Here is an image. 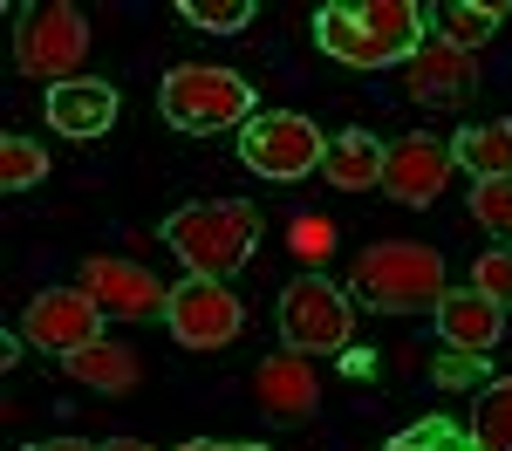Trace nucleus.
<instances>
[{"label":"nucleus","mask_w":512,"mask_h":451,"mask_svg":"<svg viewBox=\"0 0 512 451\" xmlns=\"http://www.w3.org/2000/svg\"><path fill=\"white\" fill-rule=\"evenodd\" d=\"M424 7L417 0H328L315 14V41L321 55L349 62V69H403L417 48H424Z\"/></svg>","instance_id":"obj_1"},{"label":"nucleus","mask_w":512,"mask_h":451,"mask_svg":"<svg viewBox=\"0 0 512 451\" xmlns=\"http://www.w3.org/2000/svg\"><path fill=\"white\" fill-rule=\"evenodd\" d=\"M349 287L369 315H437L444 260H437V246H417V240H376L355 253Z\"/></svg>","instance_id":"obj_2"},{"label":"nucleus","mask_w":512,"mask_h":451,"mask_svg":"<svg viewBox=\"0 0 512 451\" xmlns=\"http://www.w3.org/2000/svg\"><path fill=\"white\" fill-rule=\"evenodd\" d=\"M253 240H260V212L246 199L178 205L164 219V246L185 260V274H198V281H226L233 267H246L253 260Z\"/></svg>","instance_id":"obj_3"},{"label":"nucleus","mask_w":512,"mask_h":451,"mask_svg":"<svg viewBox=\"0 0 512 451\" xmlns=\"http://www.w3.org/2000/svg\"><path fill=\"white\" fill-rule=\"evenodd\" d=\"M158 110L171 130H192V137L246 130L253 123V82L239 69H219V62H178L158 82Z\"/></svg>","instance_id":"obj_4"},{"label":"nucleus","mask_w":512,"mask_h":451,"mask_svg":"<svg viewBox=\"0 0 512 451\" xmlns=\"http://www.w3.org/2000/svg\"><path fill=\"white\" fill-rule=\"evenodd\" d=\"M349 335L355 308L328 274H301L280 294V349L287 356H335V349H349Z\"/></svg>","instance_id":"obj_5"},{"label":"nucleus","mask_w":512,"mask_h":451,"mask_svg":"<svg viewBox=\"0 0 512 451\" xmlns=\"http://www.w3.org/2000/svg\"><path fill=\"white\" fill-rule=\"evenodd\" d=\"M82 55H89V21H82V7H69V0L28 7L14 21V62L28 76H48V89L55 82H76Z\"/></svg>","instance_id":"obj_6"},{"label":"nucleus","mask_w":512,"mask_h":451,"mask_svg":"<svg viewBox=\"0 0 512 451\" xmlns=\"http://www.w3.org/2000/svg\"><path fill=\"white\" fill-rule=\"evenodd\" d=\"M321 151H328V137L308 117H294V110H267V117H253L239 130L246 171L253 178H274V185H294V178L321 171Z\"/></svg>","instance_id":"obj_7"},{"label":"nucleus","mask_w":512,"mask_h":451,"mask_svg":"<svg viewBox=\"0 0 512 451\" xmlns=\"http://www.w3.org/2000/svg\"><path fill=\"white\" fill-rule=\"evenodd\" d=\"M164 322H171V335H178L185 349H226V342H239V328H246V301H239L226 281L185 274V281L171 287Z\"/></svg>","instance_id":"obj_8"},{"label":"nucleus","mask_w":512,"mask_h":451,"mask_svg":"<svg viewBox=\"0 0 512 451\" xmlns=\"http://www.w3.org/2000/svg\"><path fill=\"white\" fill-rule=\"evenodd\" d=\"M82 294L110 315V322H151L171 308V287L151 274V267H137V260H117V253H96L89 267H82Z\"/></svg>","instance_id":"obj_9"},{"label":"nucleus","mask_w":512,"mask_h":451,"mask_svg":"<svg viewBox=\"0 0 512 451\" xmlns=\"http://www.w3.org/2000/svg\"><path fill=\"white\" fill-rule=\"evenodd\" d=\"M103 308L82 294V287H41L35 301H28V315H21V335L35 342V349H55V356H76L89 342H103Z\"/></svg>","instance_id":"obj_10"},{"label":"nucleus","mask_w":512,"mask_h":451,"mask_svg":"<svg viewBox=\"0 0 512 451\" xmlns=\"http://www.w3.org/2000/svg\"><path fill=\"white\" fill-rule=\"evenodd\" d=\"M451 171H458V158H451L444 137H403L383 158V192L396 205H437L444 185H451Z\"/></svg>","instance_id":"obj_11"},{"label":"nucleus","mask_w":512,"mask_h":451,"mask_svg":"<svg viewBox=\"0 0 512 451\" xmlns=\"http://www.w3.org/2000/svg\"><path fill=\"white\" fill-rule=\"evenodd\" d=\"M472 89H478V62L465 48H451V41H424V48L403 62V96H410V103L444 110V103H465Z\"/></svg>","instance_id":"obj_12"},{"label":"nucleus","mask_w":512,"mask_h":451,"mask_svg":"<svg viewBox=\"0 0 512 451\" xmlns=\"http://www.w3.org/2000/svg\"><path fill=\"white\" fill-rule=\"evenodd\" d=\"M499 328H506V308L499 301H485L478 287H444V301H437V335L451 342V349H465V356H485L492 342H499Z\"/></svg>","instance_id":"obj_13"},{"label":"nucleus","mask_w":512,"mask_h":451,"mask_svg":"<svg viewBox=\"0 0 512 451\" xmlns=\"http://www.w3.org/2000/svg\"><path fill=\"white\" fill-rule=\"evenodd\" d=\"M48 123L62 137H103L117 123V89L96 76H76V82H55L48 89Z\"/></svg>","instance_id":"obj_14"},{"label":"nucleus","mask_w":512,"mask_h":451,"mask_svg":"<svg viewBox=\"0 0 512 451\" xmlns=\"http://www.w3.org/2000/svg\"><path fill=\"white\" fill-rule=\"evenodd\" d=\"M253 397H260V410H274V417H308V410L321 404V383L315 369H308V356H267V363L253 369Z\"/></svg>","instance_id":"obj_15"},{"label":"nucleus","mask_w":512,"mask_h":451,"mask_svg":"<svg viewBox=\"0 0 512 451\" xmlns=\"http://www.w3.org/2000/svg\"><path fill=\"white\" fill-rule=\"evenodd\" d=\"M383 158H390V144H376L369 130H342L321 151V178L335 192H383Z\"/></svg>","instance_id":"obj_16"},{"label":"nucleus","mask_w":512,"mask_h":451,"mask_svg":"<svg viewBox=\"0 0 512 451\" xmlns=\"http://www.w3.org/2000/svg\"><path fill=\"white\" fill-rule=\"evenodd\" d=\"M62 369L76 376L82 390H103V397H117V390H130V383L144 376V363H137L123 342H110V335L89 342V349H76V356H62Z\"/></svg>","instance_id":"obj_17"},{"label":"nucleus","mask_w":512,"mask_h":451,"mask_svg":"<svg viewBox=\"0 0 512 451\" xmlns=\"http://www.w3.org/2000/svg\"><path fill=\"white\" fill-rule=\"evenodd\" d=\"M451 158L465 164L478 185L485 178H512V123H472V130H458Z\"/></svg>","instance_id":"obj_18"},{"label":"nucleus","mask_w":512,"mask_h":451,"mask_svg":"<svg viewBox=\"0 0 512 451\" xmlns=\"http://www.w3.org/2000/svg\"><path fill=\"white\" fill-rule=\"evenodd\" d=\"M499 21H506V0H451V7L437 14V41H451V48L472 55L478 41L499 35Z\"/></svg>","instance_id":"obj_19"},{"label":"nucleus","mask_w":512,"mask_h":451,"mask_svg":"<svg viewBox=\"0 0 512 451\" xmlns=\"http://www.w3.org/2000/svg\"><path fill=\"white\" fill-rule=\"evenodd\" d=\"M472 451H512V376L485 383L472 404Z\"/></svg>","instance_id":"obj_20"},{"label":"nucleus","mask_w":512,"mask_h":451,"mask_svg":"<svg viewBox=\"0 0 512 451\" xmlns=\"http://www.w3.org/2000/svg\"><path fill=\"white\" fill-rule=\"evenodd\" d=\"M41 178H48V151L28 144V137H7V144H0V185H7V192H28Z\"/></svg>","instance_id":"obj_21"},{"label":"nucleus","mask_w":512,"mask_h":451,"mask_svg":"<svg viewBox=\"0 0 512 451\" xmlns=\"http://www.w3.org/2000/svg\"><path fill=\"white\" fill-rule=\"evenodd\" d=\"M472 219L492 233V240L512 246V178H485V185H472Z\"/></svg>","instance_id":"obj_22"},{"label":"nucleus","mask_w":512,"mask_h":451,"mask_svg":"<svg viewBox=\"0 0 512 451\" xmlns=\"http://www.w3.org/2000/svg\"><path fill=\"white\" fill-rule=\"evenodd\" d=\"M192 28H205V35H239L246 21H253V0H185L178 7Z\"/></svg>","instance_id":"obj_23"},{"label":"nucleus","mask_w":512,"mask_h":451,"mask_svg":"<svg viewBox=\"0 0 512 451\" xmlns=\"http://www.w3.org/2000/svg\"><path fill=\"white\" fill-rule=\"evenodd\" d=\"M472 287L485 294V301H499V308H512V246H492V253H478Z\"/></svg>","instance_id":"obj_24"},{"label":"nucleus","mask_w":512,"mask_h":451,"mask_svg":"<svg viewBox=\"0 0 512 451\" xmlns=\"http://www.w3.org/2000/svg\"><path fill=\"white\" fill-rule=\"evenodd\" d=\"M301 253H308V260L328 253V226H321V219H301Z\"/></svg>","instance_id":"obj_25"},{"label":"nucleus","mask_w":512,"mask_h":451,"mask_svg":"<svg viewBox=\"0 0 512 451\" xmlns=\"http://www.w3.org/2000/svg\"><path fill=\"white\" fill-rule=\"evenodd\" d=\"M178 451H267V445H226V438H192V445H178Z\"/></svg>","instance_id":"obj_26"},{"label":"nucleus","mask_w":512,"mask_h":451,"mask_svg":"<svg viewBox=\"0 0 512 451\" xmlns=\"http://www.w3.org/2000/svg\"><path fill=\"white\" fill-rule=\"evenodd\" d=\"M35 451H96V445H82V438H48V445H35Z\"/></svg>","instance_id":"obj_27"},{"label":"nucleus","mask_w":512,"mask_h":451,"mask_svg":"<svg viewBox=\"0 0 512 451\" xmlns=\"http://www.w3.org/2000/svg\"><path fill=\"white\" fill-rule=\"evenodd\" d=\"M96 451H151L144 438H110V445H96Z\"/></svg>","instance_id":"obj_28"},{"label":"nucleus","mask_w":512,"mask_h":451,"mask_svg":"<svg viewBox=\"0 0 512 451\" xmlns=\"http://www.w3.org/2000/svg\"><path fill=\"white\" fill-rule=\"evenodd\" d=\"M390 451H424V438H396V445Z\"/></svg>","instance_id":"obj_29"}]
</instances>
